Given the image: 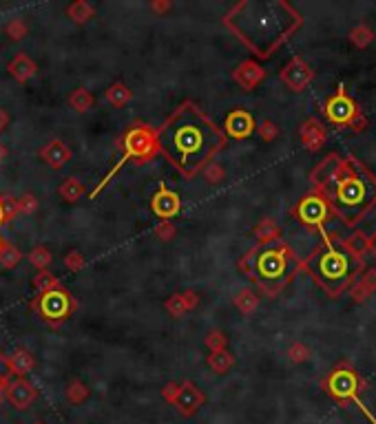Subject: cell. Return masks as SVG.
<instances>
[{
    "mask_svg": "<svg viewBox=\"0 0 376 424\" xmlns=\"http://www.w3.org/2000/svg\"><path fill=\"white\" fill-rule=\"evenodd\" d=\"M312 190L345 225H359L376 208V175L352 153H330L310 172Z\"/></svg>",
    "mask_w": 376,
    "mask_h": 424,
    "instance_id": "obj_1",
    "label": "cell"
},
{
    "mask_svg": "<svg viewBox=\"0 0 376 424\" xmlns=\"http://www.w3.org/2000/svg\"><path fill=\"white\" fill-rule=\"evenodd\" d=\"M157 150H162L186 177L201 170L206 161L221 148L223 135L195 104L186 102L157 133Z\"/></svg>",
    "mask_w": 376,
    "mask_h": 424,
    "instance_id": "obj_2",
    "label": "cell"
},
{
    "mask_svg": "<svg viewBox=\"0 0 376 424\" xmlns=\"http://www.w3.org/2000/svg\"><path fill=\"white\" fill-rule=\"evenodd\" d=\"M301 23V14L283 0L272 3L246 0L232 7V12L226 16V25L259 58H270L272 51L286 43Z\"/></svg>",
    "mask_w": 376,
    "mask_h": 424,
    "instance_id": "obj_3",
    "label": "cell"
},
{
    "mask_svg": "<svg viewBox=\"0 0 376 424\" xmlns=\"http://www.w3.org/2000/svg\"><path fill=\"white\" fill-rule=\"evenodd\" d=\"M241 272H246L255 281L263 294L277 296L286 287L294 274L301 270V261L292 247L283 241L268 245H257L239 261Z\"/></svg>",
    "mask_w": 376,
    "mask_h": 424,
    "instance_id": "obj_4",
    "label": "cell"
},
{
    "mask_svg": "<svg viewBox=\"0 0 376 424\" xmlns=\"http://www.w3.org/2000/svg\"><path fill=\"white\" fill-rule=\"evenodd\" d=\"M301 267L317 281L325 294L339 298L350 292L357 276L365 270V263L354 261L348 252H343L330 241L319 245L306 261H301Z\"/></svg>",
    "mask_w": 376,
    "mask_h": 424,
    "instance_id": "obj_5",
    "label": "cell"
},
{
    "mask_svg": "<svg viewBox=\"0 0 376 424\" xmlns=\"http://www.w3.org/2000/svg\"><path fill=\"white\" fill-rule=\"evenodd\" d=\"M321 387L323 391L328 394L332 400H337L341 407H348V405H354V407H359V411L363 413L365 418H368L372 424H376V418L370 413V409L363 405V400H361V394L365 391V380L359 376V371L354 369V365L350 363H339V365H334L330 369V374L323 378L321 382Z\"/></svg>",
    "mask_w": 376,
    "mask_h": 424,
    "instance_id": "obj_6",
    "label": "cell"
},
{
    "mask_svg": "<svg viewBox=\"0 0 376 424\" xmlns=\"http://www.w3.org/2000/svg\"><path fill=\"white\" fill-rule=\"evenodd\" d=\"M323 118L328 120L332 126L348 129L352 133H363L370 124L368 118H365V113L361 111V107L357 104V100L350 96L348 89L343 85H339L337 91L325 100Z\"/></svg>",
    "mask_w": 376,
    "mask_h": 424,
    "instance_id": "obj_7",
    "label": "cell"
},
{
    "mask_svg": "<svg viewBox=\"0 0 376 424\" xmlns=\"http://www.w3.org/2000/svg\"><path fill=\"white\" fill-rule=\"evenodd\" d=\"M155 153H157V137H155L153 129L144 126V124H137V126L129 129L126 135H124V153H122V159L115 164V168L102 179V183L98 186L96 192L91 194V197H96V194L109 183V179L115 177V172L122 168V164L124 161H129V159H148V157H153Z\"/></svg>",
    "mask_w": 376,
    "mask_h": 424,
    "instance_id": "obj_8",
    "label": "cell"
},
{
    "mask_svg": "<svg viewBox=\"0 0 376 424\" xmlns=\"http://www.w3.org/2000/svg\"><path fill=\"white\" fill-rule=\"evenodd\" d=\"M292 216L301 225L310 227V230L321 232L325 243L332 241V236L328 234V230H325V225H328V221L332 219L334 214L330 210L328 201H325L317 190H310V192L303 194V197L297 201V205L292 208Z\"/></svg>",
    "mask_w": 376,
    "mask_h": 424,
    "instance_id": "obj_9",
    "label": "cell"
},
{
    "mask_svg": "<svg viewBox=\"0 0 376 424\" xmlns=\"http://www.w3.org/2000/svg\"><path fill=\"white\" fill-rule=\"evenodd\" d=\"M71 309H74V301H71V296L65 292V289H52V292H45L40 296L38 301V312L45 320L49 323H58V320H65Z\"/></svg>",
    "mask_w": 376,
    "mask_h": 424,
    "instance_id": "obj_10",
    "label": "cell"
},
{
    "mask_svg": "<svg viewBox=\"0 0 376 424\" xmlns=\"http://www.w3.org/2000/svg\"><path fill=\"white\" fill-rule=\"evenodd\" d=\"M279 78L290 91L301 93L303 89H308V85L314 80V69L303 58L294 56V58L288 60V65L281 69Z\"/></svg>",
    "mask_w": 376,
    "mask_h": 424,
    "instance_id": "obj_11",
    "label": "cell"
},
{
    "mask_svg": "<svg viewBox=\"0 0 376 424\" xmlns=\"http://www.w3.org/2000/svg\"><path fill=\"white\" fill-rule=\"evenodd\" d=\"M255 129H257L255 118L243 109L230 111L226 115V122H223V131H226V135L232 140H248L252 133H255Z\"/></svg>",
    "mask_w": 376,
    "mask_h": 424,
    "instance_id": "obj_12",
    "label": "cell"
},
{
    "mask_svg": "<svg viewBox=\"0 0 376 424\" xmlns=\"http://www.w3.org/2000/svg\"><path fill=\"white\" fill-rule=\"evenodd\" d=\"M151 208H153V212L159 216L162 221H168L173 219L175 214H179L181 210V199L177 192H173L168 188H159L153 199H151Z\"/></svg>",
    "mask_w": 376,
    "mask_h": 424,
    "instance_id": "obj_13",
    "label": "cell"
},
{
    "mask_svg": "<svg viewBox=\"0 0 376 424\" xmlns=\"http://www.w3.org/2000/svg\"><path fill=\"white\" fill-rule=\"evenodd\" d=\"M299 137H301V144L310 153H317L325 146V142H328V131H325V126L317 118H308L306 122L301 124Z\"/></svg>",
    "mask_w": 376,
    "mask_h": 424,
    "instance_id": "obj_14",
    "label": "cell"
},
{
    "mask_svg": "<svg viewBox=\"0 0 376 424\" xmlns=\"http://www.w3.org/2000/svg\"><path fill=\"white\" fill-rule=\"evenodd\" d=\"M235 82L246 91H252L255 87H259L263 80H266V71H263L261 65H257L255 60H246L241 62V65L235 69V74H232Z\"/></svg>",
    "mask_w": 376,
    "mask_h": 424,
    "instance_id": "obj_15",
    "label": "cell"
},
{
    "mask_svg": "<svg viewBox=\"0 0 376 424\" xmlns=\"http://www.w3.org/2000/svg\"><path fill=\"white\" fill-rule=\"evenodd\" d=\"M5 394L9 398V402L16 407V409H27L29 405L34 402L36 398V389L29 385L27 380L23 378H14V380H9L7 382V387H5Z\"/></svg>",
    "mask_w": 376,
    "mask_h": 424,
    "instance_id": "obj_16",
    "label": "cell"
},
{
    "mask_svg": "<svg viewBox=\"0 0 376 424\" xmlns=\"http://www.w3.org/2000/svg\"><path fill=\"white\" fill-rule=\"evenodd\" d=\"M376 292V267H365L350 287V296L354 303H365Z\"/></svg>",
    "mask_w": 376,
    "mask_h": 424,
    "instance_id": "obj_17",
    "label": "cell"
},
{
    "mask_svg": "<svg viewBox=\"0 0 376 424\" xmlns=\"http://www.w3.org/2000/svg\"><path fill=\"white\" fill-rule=\"evenodd\" d=\"M175 405H177V409L184 413V416H190L192 411H197L201 405H204V394H201V391L192 385L190 380H186L184 385L179 387V394H177V398H175Z\"/></svg>",
    "mask_w": 376,
    "mask_h": 424,
    "instance_id": "obj_18",
    "label": "cell"
},
{
    "mask_svg": "<svg viewBox=\"0 0 376 424\" xmlns=\"http://www.w3.org/2000/svg\"><path fill=\"white\" fill-rule=\"evenodd\" d=\"M40 157L45 159L47 166H52V168L58 170V168H63V166H67V164H69L71 150H69V146L63 140H52L43 150H40Z\"/></svg>",
    "mask_w": 376,
    "mask_h": 424,
    "instance_id": "obj_19",
    "label": "cell"
},
{
    "mask_svg": "<svg viewBox=\"0 0 376 424\" xmlns=\"http://www.w3.org/2000/svg\"><path fill=\"white\" fill-rule=\"evenodd\" d=\"M341 250L343 252H348L354 261H359V263H365V256H368V234L361 232V230H354L348 239H343L341 241Z\"/></svg>",
    "mask_w": 376,
    "mask_h": 424,
    "instance_id": "obj_20",
    "label": "cell"
},
{
    "mask_svg": "<svg viewBox=\"0 0 376 424\" xmlns=\"http://www.w3.org/2000/svg\"><path fill=\"white\" fill-rule=\"evenodd\" d=\"M7 69H9V74H12V78L18 80V82H29L36 76V71H38L36 62L29 56H23V54L16 56L12 62H9Z\"/></svg>",
    "mask_w": 376,
    "mask_h": 424,
    "instance_id": "obj_21",
    "label": "cell"
},
{
    "mask_svg": "<svg viewBox=\"0 0 376 424\" xmlns=\"http://www.w3.org/2000/svg\"><path fill=\"white\" fill-rule=\"evenodd\" d=\"M7 367H9L12 374H16L20 378V376H25L34 369V356L29 354L27 349H18L16 354H12L7 358Z\"/></svg>",
    "mask_w": 376,
    "mask_h": 424,
    "instance_id": "obj_22",
    "label": "cell"
},
{
    "mask_svg": "<svg viewBox=\"0 0 376 424\" xmlns=\"http://www.w3.org/2000/svg\"><path fill=\"white\" fill-rule=\"evenodd\" d=\"M255 239L259 241V245H268V243H274V241H281L279 225L274 223L272 219H261L255 225Z\"/></svg>",
    "mask_w": 376,
    "mask_h": 424,
    "instance_id": "obj_23",
    "label": "cell"
},
{
    "mask_svg": "<svg viewBox=\"0 0 376 424\" xmlns=\"http://www.w3.org/2000/svg\"><path fill=\"white\" fill-rule=\"evenodd\" d=\"M107 102L111 107L115 109H122L126 107V102H131V98H133V93H131V89L124 85V82H113L109 89H107Z\"/></svg>",
    "mask_w": 376,
    "mask_h": 424,
    "instance_id": "obj_24",
    "label": "cell"
},
{
    "mask_svg": "<svg viewBox=\"0 0 376 424\" xmlns=\"http://www.w3.org/2000/svg\"><path fill=\"white\" fill-rule=\"evenodd\" d=\"M67 16L74 20L76 25H85L96 16V7L91 3H87V0H78V3L67 7Z\"/></svg>",
    "mask_w": 376,
    "mask_h": 424,
    "instance_id": "obj_25",
    "label": "cell"
},
{
    "mask_svg": "<svg viewBox=\"0 0 376 424\" xmlns=\"http://www.w3.org/2000/svg\"><path fill=\"white\" fill-rule=\"evenodd\" d=\"M348 38H350V43L357 47V49H368V47L374 43V29H372L370 25L361 23V25H357V27L350 31Z\"/></svg>",
    "mask_w": 376,
    "mask_h": 424,
    "instance_id": "obj_26",
    "label": "cell"
},
{
    "mask_svg": "<svg viewBox=\"0 0 376 424\" xmlns=\"http://www.w3.org/2000/svg\"><path fill=\"white\" fill-rule=\"evenodd\" d=\"M232 365H235V358H232V354L226 349L208 354V367L215 371V374H226Z\"/></svg>",
    "mask_w": 376,
    "mask_h": 424,
    "instance_id": "obj_27",
    "label": "cell"
},
{
    "mask_svg": "<svg viewBox=\"0 0 376 424\" xmlns=\"http://www.w3.org/2000/svg\"><path fill=\"white\" fill-rule=\"evenodd\" d=\"M93 93H91L89 89H76L74 93L69 96V104L74 111L78 113H87L91 107H93Z\"/></svg>",
    "mask_w": 376,
    "mask_h": 424,
    "instance_id": "obj_28",
    "label": "cell"
},
{
    "mask_svg": "<svg viewBox=\"0 0 376 424\" xmlns=\"http://www.w3.org/2000/svg\"><path fill=\"white\" fill-rule=\"evenodd\" d=\"M60 194H63L65 201L74 203V201H78L85 194V186L80 183L76 177H69V179L63 181V186H60Z\"/></svg>",
    "mask_w": 376,
    "mask_h": 424,
    "instance_id": "obj_29",
    "label": "cell"
},
{
    "mask_svg": "<svg viewBox=\"0 0 376 424\" xmlns=\"http://www.w3.org/2000/svg\"><path fill=\"white\" fill-rule=\"evenodd\" d=\"M235 305L241 314H252L259 307V296L250 289H241V292L235 296Z\"/></svg>",
    "mask_w": 376,
    "mask_h": 424,
    "instance_id": "obj_30",
    "label": "cell"
},
{
    "mask_svg": "<svg viewBox=\"0 0 376 424\" xmlns=\"http://www.w3.org/2000/svg\"><path fill=\"white\" fill-rule=\"evenodd\" d=\"M20 261H23V252L12 243H3V250H0V265H3L5 270H12V267H16Z\"/></svg>",
    "mask_w": 376,
    "mask_h": 424,
    "instance_id": "obj_31",
    "label": "cell"
},
{
    "mask_svg": "<svg viewBox=\"0 0 376 424\" xmlns=\"http://www.w3.org/2000/svg\"><path fill=\"white\" fill-rule=\"evenodd\" d=\"M34 287H36V292L40 294H45V292H52V289L58 287V278L49 272V270H40L36 276H34Z\"/></svg>",
    "mask_w": 376,
    "mask_h": 424,
    "instance_id": "obj_32",
    "label": "cell"
},
{
    "mask_svg": "<svg viewBox=\"0 0 376 424\" xmlns=\"http://www.w3.org/2000/svg\"><path fill=\"white\" fill-rule=\"evenodd\" d=\"M29 261H32V265L38 267V270H47V267L52 265V252H49L45 245H36L34 250L29 252Z\"/></svg>",
    "mask_w": 376,
    "mask_h": 424,
    "instance_id": "obj_33",
    "label": "cell"
},
{
    "mask_svg": "<svg viewBox=\"0 0 376 424\" xmlns=\"http://www.w3.org/2000/svg\"><path fill=\"white\" fill-rule=\"evenodd\" d=\"M312 356V349L308 345H303V343H292L288 347V358L292 360L294 365H301V363H306V360Z\"/></svg>",
    "mask_w": 376,
    "mask_h": 424,
    "instance_id": "obj_34",
    "label": "cell"
},
{
    "mask_svg": "<svg viewBox=\"0 0 376 424\" xmlns=\"http://www.w3.org/2000/svg\"><path fill=\"white\" fill-rule=\"evenodd\" d=\"M201 175H204L208 183H219L226 172H223L221 164H217V161H212V159H210V161L204 164V166H201Z\"/></svg>",
    "mask_w": 376,
    "mask_h": 424,
    "instance_id": "obj_35",
    "label": "cell"
},
{
    "mask_svg": "<svg viewBox=\"0 0 376 424\" xmlns=\"http://www.w3.org/2000/svg\"><path fill=\"white\" fill-rule=\"evenodd\" d=\"M5 34L12 38V40H23L27 36V25H25V20H20V18H14V20H9L7 27H5Z\"/></svg>",
    "mask_w": 376,
    "mask_h": 424,
    "instance_id": "obj_36",
    "label": "cell"
},
{
    "mask_svg": "<svg viewBox=\"0 0 376 424\" xmlns=\"http://www.w3.org/2000/svg\"><path fill=\"white\" fill-rule=\"evenodd\" d=\"M166 312L170 314V316H175V318H179V316H184L188 309H186V305H184V298H181V294H173L168 301H166Z\"/></svg>",
    "mask_w": 376,
    "mask_h": 424,
    "instance_id": "obj_37",
    "label": "cell"
},
{
    "mask_svg": "<svg viewBox=\"0 0 376 424\" xmlns=\"http://www.w3.org/2000/svg\"><path fill=\"white\" fill-rule=\"evenodd\" d=\"M38 199L34 197L32 192H25L23 197L18 199V212L20 214H34V212H38Z\"/></svg>",
    "mask_w": 376,
    "mask_h": 424,
    "instance_id": "obj_38",
    "label": "cell"
},
{
    "mask_svg": "<svg viewBox=\"0 0 376 424\" xmlns=\"http://www.w3.org/2000/svg\"><path fill=\"white\" fill-rule=\"evenodd\" d=\"M259 137L263 140V142H274L279 137V129H277V124L274 122H270V120H263L261 124H259Z\"/></svg>",
    "mask_w": 376,
    "mask_h": 424,
    "instance_id": "obj_39",
    "label": "cell"
},
{
    "mask_svg": "<svg viewBox=\"0 0 376 424\" xmlns=\"http://www.w3.org/2000/svg\"><path fill=\"white\" fill-rule=\"evenodd\" d=\"M65 265L69 267L71 272H80L82 267L87 265V258L82 256V252L80 250H71L67 256H65Z\"/></svg>",
    "mask_w": 376,
    "mask_h": 424,
    "instance_id": "obj_40",
    "label": "cell"
},
{
    "mask_svg": "<svg viewBox=\"0 0 376 424\" xmlns=\"http://www.w3.org/2000/svg\"><path fill=\"white\" fill-rule=\"evenodd\" d=\"M67 396H69L71 402H85L87 396H89V389H87L80 380H76V382H71V385H69Z\"/></svg>",
    "mask_w": 376,
    "mask_h": 424,
    "instance_id": "obj_41",
    "label": "cell"
},
{
    "mask_svg": "<svg viewBox=\"0 0 376 424\" xmlns=\"http://www.w3.org/2000/svg\"><path fill=\"white\" fill-rule=\"evenodd\" d=\"M226 343H228L226 336H223L221 332H217V329H215V332H210V334L206 336V347L210 349V354H212V351H221V349H226Z\"/></svg>",
    "mask_w": 376,
    "mask_h": 424,
    "instance_id": "obj_42",
    "label": "cell"
},
{
    "mask_svg": "<svg viewBox=\"0 0 376 424\" xmlns=\"http://www.w3.org/2000/svg\"><path fill=\"white\" fill-rule=\"evenodd\" d=\"M0 208H3V216H5V221L14 219V216L18 214V199H14V197H5V199H0Z\"/></svg>",
    "mask_w": 376,
    "mask_h": 424,
    "instance_id": "obj_43",
    "label": "cell"
},
{
    "mask_svg": "<svg viewBox=\"0 0 376 424\" xmlns=\"http://www.w3.org/2000/svg\"><path fill=\"white\" fill-rule=\"evenodd\" d=\"M155 234L159 236L162 241H168V239H173V236H175V225H173L170 221H162V223L157 225Z\"/></svg>",
    "mask_w": 376,
    "mask_h": 424,
    "instance_id": "obj_44",
    "label": "cell"
},
{
    "mask_svg": "<svg viewBox=\"0 0 376 424\" xmlns=\"http://www.w3.org/2000/svg\"><path fill=\"white\" fill-rule=\"evenodd\" d=\"M181 298H184V305H186L188 312L199 305V294H197V292H192V289H186V292H181Z\"/></svg>",
    "mask_w": 376,
    "mask_h": 424,
    "instance_id": "obj_45",
    "label": "cell"
},
{
    "mask_svg": "<svg viewBox=\"0 0 376 424\" xmlns=\"http://www.w3.org/2000/svg\"><path fill=\"white\" fill-rule=\"evenodd\" d=\"M151 9H153L155 14H166L173 9V5L168 3V0H153V3H151Z\"/></svg>",
    "mask_w": 376,
    "mask_h": 424,
    "instance_id": "obj_46",
    "label": "cell"
},
{
    "mask_svg": "<svg viewBox=\"0 0 376 424\" xmlns=\"http://www.w3.org/2000/svg\"><path fill=\"white\" fill-rule=\"evenodd\" d=\"M7 371H9V367H7V358L3 356V354H0V387H7Z\"/></svg>",
    "mask_w": 376,
    "mask_h": 424,
    "instance_id": "obj_47",
    "label": "cell"
},
{
    "mask_svg": "<svg viewBox=\"0 0 376 424\" xmlns=\"http://www.w3.org/2000/svg\"><path fill=\"white\" fill-rule=\"evenodd\" d=\"M177 394H179V387L177 385H166V389H164V398L166 400H170V402H175V398H177Z\"/></svg>",
    "mask_w": 376,
    "mask_h": 424,
    "instance_id": "obj_48",
    "label": "cell"
},
{
    "mask_svg": "<svg viewBox=\"0 0 376 424\" xmlns=\"http://www.w3.org/2000/svg\"><path fill=\"white\" fill-rule=\"evenodd\" d=\"M368 252L376 256V230L368 236Z\"/></svg>",
    "mask_w": 376,
    "mask_h": 424,
    "instance_id": "obj_49",
    "label": "cell"
},
{
    "mask_svg": "<svg viewBox=\"0 0 376 424\" xmlns=\"http://www.w3.org/2000/svg\"><path fill=\"white\" fill-rule=\"evenodd\" d=\"M9 124V113L5 109H0V131H5Z\"/></svg>",
    "mask_w": 376,
    "mask_h": 424,
    "instance_id": "obj_50",
    "label": "cell"
},
{
    "mask_svg": "<svg viewBox=\"0 0 376 424\" xmlns=\"http://www.w3.org/2000/svg\"><path fill=\"white\" fill-rule=\"evenodd\" d=\"M7 155H9V150H7V146L3 142H0V164H3L5 159H7Z\"/></svg>",
    "mask_w": 376,
    "mask_h": 424,
    "instance_id": "obj_51",
    "label": "cell"
},
{
    "mask_svg": "<svg viewBox=\"0 0 376 424\" xmlns=\"http://www.w3.org/2000/svg\"><path fill=\"white\" fill-rule=\"evenodd\" d=\"M5 221V216H3V208H0V223H3Z\"/></svg>",
    "mask_w": 376,
    "mask_h": 424,
    "instance_id": "obj_52",
    "label": "cell"
},
{
    "mask_svg": "<svg viewBox=\"0 0 376 424\" xmlns=\"http://www.w3.org/2000/svg\"><path fill=\"white\" fill-rule=\"evenodd\" d=\"M0 250H3V239H0Z\"/></svg>",
    "mask_w": 376,
    "mask_h": 424,
    "instance_id": "obj_53",
    "label": "cell"
}]
</instances>
